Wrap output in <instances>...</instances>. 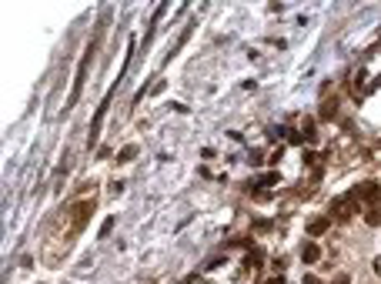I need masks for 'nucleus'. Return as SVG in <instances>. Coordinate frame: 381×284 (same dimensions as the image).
I'll return each mask as SVG.
<instances>
[{"mask_svg": "<svg viewBox=\"0 0 381 284\" xmlns=\"http://www.w3.org/2000/svg\"><path fill=\"white\" fill-rule=\"evenodd\" d=\"M91 57H94V44L84 50V57H80V64H77V77H74V91H71V97H67V111L74 107L77 100H80V94H84V84H87V71H91Z\"/></svg>", "mask_w": 381, "mask_h": 284, "instance_id": "1", "label": "nucleus"}, {"mask_svg": "<svg viewBox=\"0 0 381 284\" xmlns=\"http://www.w3.org/2000/svg\"><path fill=\"white\" fill-rule=\"evenodd\" d=\"M358 197H364V201H378L381 197V190H378V184L375 181H368V184H358V190H355Z\"/></svg>", "mask_w": 381, "mask_h": 284, "instance_id": "2", "label": "nucleus"}, {"mask_svg": "<svg viewBox=\"0 0 381 284\" xmlns=\"http://www.w3.org/2000/svg\"><path fill=\"white\" fill-rule=\"evenodd\" d=\"M318 258H321V247L314 244V241H308V244L301 247V261H305V264H314Z\"/></svg>", "mask_w": 381, "mask_h": 284, "instance_id": "3", "label": "nucleus"}, {"mask_svg": "<svg viewBox=\"0 0 381 284\" xmlns=\"http://www.w3.org/2000/svg\"><path fill=\"white\" fill-rule=\"evenodd\" d=\"M328 227H331V217H314V221L308 224V234H311V237H318V234H324Z\"/></svg>", "mask_w": 381, "mask_h": 284, "instance_id": "4", "label": "nucleus"}, {"mask_svg": "<svg viewBox=\"0 0 381 284\" xmlns=\"http://www.w3.org/2000/svg\"><path fill=\"white\" fill-rule=\"evenodd\" d=\"M131 157H137V144H127V147H120L117 151V161L124 164V161H131Z\"/></svg>", "mask_w": 381, "mask_h": 284, "instance_id": "5", "label": "nucleus"}, {"mask_svg": "<svg viewBox=\"0 0 381 284\" xmlns=\"http://www.w3.org/2000/svg\"><path fill=\"white\" fill-rule=\"evenodd\" d=\"M278 181H281V174H278V170H271V174H264V177H261V184H264V188L278 184Z\"/></svg>", "mask_w": 381, "mask_h": 284, "instance_id": "6", "label": "nucleus"}, {"mask_svg": "<svg viewBox=\"0 0 381 284\" xmlns=\"http://www.w3.org/2000/svg\"><path fill=\"white\" fill-rule=\"evenodd\" d=\"M364 221L375 227V224H381V214H378V211H368V214H364Z\"/></svg>", "mask_w": 381, "mask_h": 284, "instance_id": "7", "label": "nucleus"}, {"mask_svg": "<svg viewBox=\"0 0 381 284\" xmlns=\"http://www.w3.org/2000/svg\"><path fill=\"white\" fill-rule=\"evenodd\" d=\"M111 231H114V217H107V221H104V227H100V237H107Z\"/></svg>", "mask_w": 381, "mask_h": 284, "instance_id": "8", "label": "nucleus"}, {"mask_svg": "<svg viewBox=\"0 0 381 284\" xmlns=\"http://www.w3.org/2000/svg\"><path fill=\"white\" fill-rule=\"evenodd\" d=\"M281 161H285V147H281V151H274V154H271V164H281Z\"/></svg>", "mask_w": 381, "mask_h": 284, "instance_id": "9", "label": "nucleus"}, {"mask_svg": "<svg viewBox=\"0 0 381 284\" xmlns=\"http://www.w3.org/2000/svg\"><path fill=\"white\" fill-rule=\"evenodd\" d=\"M264 284H285V278L278 274V278H271V281H264Z\"/></svg>", "mask_w": 381, "mask_h": 284, "instance_id": "10", "label": "nucleus"}, {"mask_svg": "<svg viewBox=\"0 0 381 284\" xmlns=\"http://www.w3.org/2000/svg\"><path fill=\"white\" fill-rule=\"evenodd\" d=\"M305 284H321L318 278H311V274H305Z\"/></svg>", "mask_w": 381, "mask_h": 284, "instance_id": "11", "label": "nucleus"}]
</instances>
